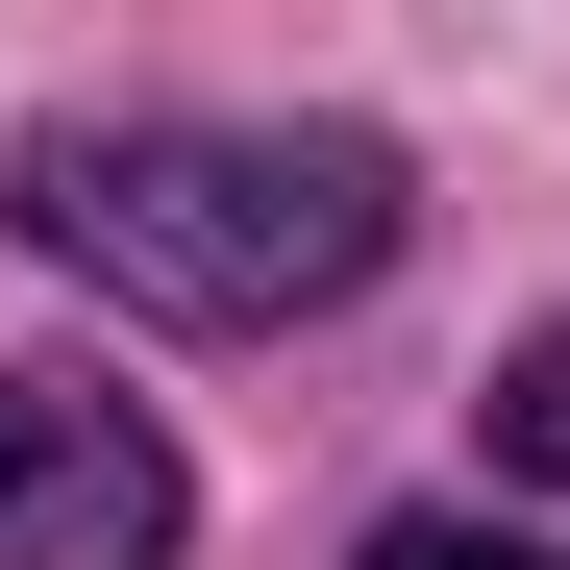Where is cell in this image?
<instances>
[{
    "label": "cell",
    "mask_w": 570,
    "mask_h": 570,
    "mask_svg": "<svg viewBox=\"0 0 570 570\" xmlns=\"http://www.w3.org/2000/svg\"><path fill=\"white\" fill-rule=\"evenodd\" d=\"M0 199H26V248H75L100 298L149 323H323L397 273V149L372 125H50L0 149Z\"/></svg>",
    "instance_id": "cell-1"
},
{
    "label": "cell",
    "mask_w": 570,
    "mask_h": 570,
    "mask_svg": "<svg viewBox=\"0 0 570 570\" xmlns=\"http://www.w3.org/2000/svg\"><path fill=\"white\" fill-rule=\"evenodd\" d=\"M372 570H546V546H497V521H397Z\"/></svg>",
    "instance_id": "cell-4"
},
{
    "label": "cell",
    "mask_w": 570,
    "mask_h": 570,
    "mask_svg": "<svg viewBox=\"0 0 570 570\" xmlns=\"http://www.w3.org/2000/svg\"><path fill=\"white\" fill-rule=\"evenodd\" d=\"M174 446L125 397H0V570H174Z\"/></svg>",
    "instance_id": "cell-2"
},
{
    "label": "cell",
    "mask_w": 570,
    "mask_h": 570,
    "mask_svg": "<svg viewBox=\"0 0 570 570\" xmlns=\"http://www.w3.org/2000/svg\"><path fill=\"white\" fill-rule=\"evenodd\" d=\"M497 471H570V323L497 347Z\"/></svg>",
    "instance_id": "cell-3"
}]
</instances>
